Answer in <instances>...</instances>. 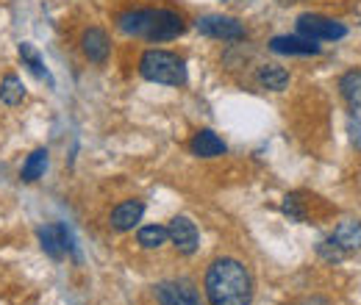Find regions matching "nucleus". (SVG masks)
<instances>
[{
  "label": "nucleus",
  "mask_w": 361,
  "mask_h": 305,
  "mask_svg": "<svg viewBox=\"0 0 361 305\" xmlns=\"http://www.w3.org/2000/svg\"><path fill=\"white\" fill-rule=\"evenodd\" d=\"M117 28L134 39L170 42L186 31V20L173 8H128L117 17Z\"/></svg>",
  "instance_id": "nucleus-2"
},
{
  "label": "nucleus",
  "mask_w": 361,
  "mask_h": 305,
  "mask_svg": "<svg viewBox=\"0 0 361 305\" xmlns=\"http://www.w3.org/2000/svg\"><path fill=\"white\" fill-rule=\"evenodd\" d=\"M270 50L283 53V56H317L319 44L306 37H275L270 39Z\"/></svg>",
  "instance_id": "nucleus-11"
},
{
  "label": "nucleus",
  "mask_w": 361,
  "mask_h": 305,
  "mask_svg": "<svg viewBox=\"0 0 361 305\" xmlns=\"http://www.w3.org/2000/svg\"><path fill=\"white\" fill-rule=\"evenodd\" d=\"M153 292H156V300L161 305H203L200 297H197V292L189 283H183V280L159 283Z\"/></svg>",
  "instance_id": "nucleus-7"
},
{
  "label": "nucleus",
  "mask_w": 361,
  "mask_h": 305,
  "mask_svg": "<svg viewBox=\"0 0 361 305\" xmlns=\"http://www.w3.org/2000/svg\"><path fill=\"white\" fill-rule=\"evenodd\" d=\"M142 214H145V203L142 200H123L120 206L111 208V217H109V225L111 230H134L136 225L142 222Z\"/></svg>",
  "instance_id": "nucleus-8"
},
{
  "label": "nucleus",
  "mask_w": 361,
  "mask_h": 305,
  "mask_svg": "<svg viewBox=\"0 0 361 305\" xmlns=\"http://www.w3.org/2000/svg\"><path fill=\"white\" fill-rule=\"evenodd\" d=\"M317 253H319V259H325L328 263H339V261H345V250L334 242V239H325V242H319L317 244Z\"/></svg>",
  "instance_id": "nucleus-20"
},
{
  "label": "nucleus",
  "mask_w": 361,
  "mask_h": 305,
  "mask_svg": "<svg viewBox=\"0 0 361 305\" xmlns=\"http://www.w3.org/2000/svg\"><path fill=\"white\" fill-rule=\"evenodd\" d=\"M81 50H84V56L90 58L92 64H106L109 50H111L106 31L97 28V25H94V28H87L84 37H81Z\"/></svg>",
  "instance_id": "nucleus-10"
},
{
  "label": "nucleus",
  "mask_w": 361,
  "mask_h": 305,
  "mask_svg": "<svg viewBox=\"0 0 361 305\" xmlns=\"http://www.w3.org/2000/svg\"><path fill=\"white\" fill-rule=\"evenodd\" d=\"M50 153H47L45 147H37L25 161H23V170H20V180L23 183H37L39 178H45V170H47V158Z\"/></svg>",
  "instance_id": "nucleus-14"
},
{
  "label": "nucleus",
  "mask_w": 361,
  "mask_h": 305,
  "mask_svg": "<svg viewBox=\"0 0 361 305\" xmlns=\"http://www.w3.org/2000/svg\"><path fill=\"white\" fill-rule=\"evenodd\" d=\"M298 34L312 39V42H334V39H342L348 34V28L339 23V20H331V17H322V14H300L298 17Z\"/></svg>",
  "instance_id": "nucleus-5"
},
{
  "label": "nucleus",
  "mask_w": 361,
  "mask_h": 305,
  "mask_svg": "<svg viewBox=\"0 0 361 305\" xmlns=\"http://www.w3.org/2000/svg\"><path fill=\"white\" fill-rule=\"evenodd\" d=\"M203 289L212 305H250L253 303V278L247 266L236 259H217L209 263Z\"/></svg>",
  "instance_id": "nucleus-1"
},
{
  "label": "nucleus",
  "mask_w": 361,
  "mask_h": 305,
  "mask_svg": "<svg viewBox=\"0 0 361 305\" xmlns=\"http://www.w3.org/2000/svg\"><path fill=\"white\" fill-rule=\"evenodd\" d=\"M197 31L203 37L212 39H223V42H245L247 39V28L236 20V17H226V14H206L197 23Z\"/></svg>",
  "instance_id": "nucleus-4"
},
{
  "label": "nucleus",
  "mask_w": 361,
  "mask_h": 305,
  "mask_svg": "<svg viewBox=\"0 0 361 305\" xmlns=\"http://www.w3.org/2000/svg\"><path fill=\"white\" fill-rule=\"evenodd\" d=\"M37 236H39V244H42L47 259L61 261L67 256L64 253V242H61V225H45V228L37 230Z\"/></svg>",
  "instance_id": "nucleus-13"
},
{
  "label": "nucleus",
  "mask_w": 361,
  "mask_h": 305,
  "mask_svg": "<svg viewBox=\"0 0 361 305\" xmlns=\"http://www.w3.org/2000/svg\"><path fill=\"white\" fill-rule=\"evenodd\" d=\"M139 75L150 84L183 87L186 84V64L170 50H145L139 58Z\"/></svg>",
  "instance_id": "nucleus-3"
},
{
  "label": "nucleus",
  "mask_w": 361,
  "mask_h": 305,
  "mask_svg": "<svg viewBox=\"0 0 361 305\" xmlns=\"http://www.w3.org/2000/svg\"><path fill=\"white\" fill-rule=\"evenodd\" d=\"M17 53H20V58H23V64L39 78V81H47L50 87H53V78H50V73H47V67H45V61L39 58V53L34 50V44L31 42H23L20 47H17Z\"/></svg>",
  "instance_id": "nucleus-17"
},
{
  "label": "nucleus",
  "mask_w": 361,
  "mask_h": 305,
  "mask_svg": "<svg viewBox=\"0 0 361 305\" xmlns=\"http://www.w3.org/2000/svg\"><path fill=\"white\" fill-rule=\"evenodd\" d=\"M339 92H342L345 103H348L353 111H359L361 108V73H356V70L345 73L342 81H339Z\"/></svg>",
  "instance_id": "nucleus-18"
},
{
  "label": "nucleus",
  "mask_w": 361,
  "mask_h": 305,
  "mask_svg": "<svg viewBox=\"0 0 361 305\" xmlns=\"http://www.w3.org/2000/svg\"><path fill=\"white\" fill-rule=\"evenodd\" d=\"M350 131H353V142L361 147V123L356 117H350Z\"/></svg>",
  "instance_id": "nucleus-22"
},
{
  "label": "nucleus",
  "mask_w": 361,
  "mask_h": 305,
  "mask_svg": "<svg viewBox=\"0 0 361 305\" xmlns=\"http://www.w3.org/2000/svg\"><path fill=\"white\" fill-rule=\"evenodd\" d=\"M345 253H353V250H361V222L356 219H348V222H339L334 236H331Z\"/></svg>",
  "instance_id": "nucleus-12"
},
{
  "label": "nucleus",
  "mask_w": 361,
  "mask_h": 305,
  "mask_svg": "<svg viewBox=\"0 0 361 305\" xmlns=\"http://www.w3.org/2000/svg\"><path fill=\"white\" fill-rule=\"evenodd\" d=\"M167 233H170V242H173V247L178 250L180 256H195L197 253L200 233H197V225L189 217H173Z\"/></svg>",
  "instance_id": "nucleus-6"
},
{
  "label": "nucleus",
  "mask_w": 361,
  "mask_h": 305,
  "mask_svg": "<svg viewBox=\"0 0 361 305\" xmlns=\"http://www.w3.org/2000/svg\"><path fill=\"white\" fill-rule=\"evenodd\" d=\"M189 150H192V156H197V158H217V156H226L228 144L214 131L203 128V131H197L192 136Z\"/></svg>",
  "instance_id": "nucleus-9"
},
{
  "label": "nucleus",
  "mask_w": 361,
  "mask_h": 305,
  "mask_svg": "<svg viewBox=\"0 0 361 305\" xmlns=\"http://www.w3.org/2000/svg\"><path fill=\"white\" fill-rule=\"evenodd\" d=\"M256 81H259V87L270 89V92H283L289 87V73L281 64H262L256 73Z\"/></svg>",
  "instance_id": "nucleus-15"
},
{
  "label": "nucleus",
  "mask_w": 361,
  "mask_h": 305,
  "mask_svg": "<svg viewBox=\"0 0 361 305\" xmlns=\"http://www.w3.org/2000/svg\"><path fill=\"white\" fill-rule=\"evenodd\" d=\"M25 100V84L14 75V73H8L3 81H0V103H6V106H20Z\"/></svg>",
  "instance_id": "nucleus-19"
},
{
  "label": "nucleus",
  "mask_w": 361,
  "mask_h": 305,
  "mask_svg": "<svg viewBox=\"0 0 361 305\" xmlns=\"http://www.w3.org/2000/svg\"><path fill=\"white\" fill-rule=\"evenodd\" d=\"M281 208H283V214L292 219V222H303V219H306V208H303L300 194H286Z\"/></svg>",
  "instance_id": "nucleus-21"
},
{
  "label": "nucleus",
  "mask_w": 361,
  "mask_h": 305,
  "mask_svg": "<svg viewBox=\"0 0 361 305\" xmlns=\"http://www.w3.org/2000/svg\"><path fill=\"white\" fill-rule=\"evenodd\" d=\"M136 242H139V247H145V250H159V247H164V244L170 242V233H167L164 225H145V228H139Z\"/></svg>",
  "instance_id": "nucleus-16"
}]
</instances>
